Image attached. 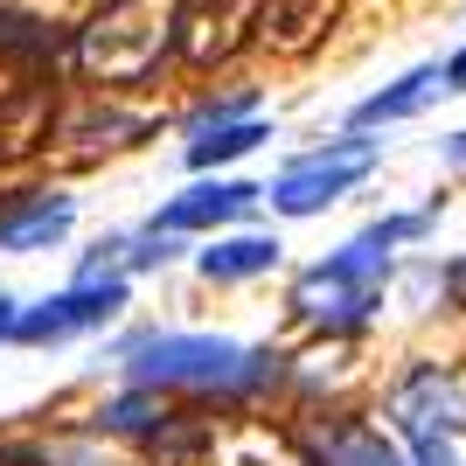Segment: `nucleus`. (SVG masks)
<instances>
[{
    "label": "nucleus",
    "instance_id": "1",
    "mask_svg": "<svg viewBox=\"0 0 466 466\" xmlns=\"http://www.w3.org/2000/svg\"><path fill=\"white\" fill-rule=\"evenodd\" d=\"M425 237V216H390V223H370L362 237H349L341 251H328L320 265L299 272L292 286V313L320 334H355L362 320L376 313L383 299V279H390V251Z\"/></svg>",
    "mask_w": 466,
    "mask_h": 466
},
{
    "label": "nucleus",
    "instance_id": "2",
    "mask_svg": "<svg viewBox=\"0 0 466 466\" xmlns=\"http://www.w3.org/2000/svg\"><path fill=\"white\" fill-rule=\"evenodd\" d=\"M272 349H244L223 334H139L126 341V376L147 390H202V397H258L279 383Z\"/></svg>",
    "mask_w": 466,
    "mask_h": 466
},
{
    "label": "nucleus",
    "instance_id": "3",
    "mask_svg": "<svg viewBox=\"0 0 466 466\" xmlns=\"http://www.w3.org/2000/svg\"><path fill=\"white\" fill-rule=\"evenodd\" d=\"M181 0H105L77 28V63L97 84H139L154 77L160 56L175 49Z\"/></svg>",
    "mask_w": 466,
    "mask_h": 466
},
{
    "label": "nucleus",
    "instance_id": "4",
    "mask_svg": "<svg viewBox=\"0 0 466 466\" xmlns=\"http://www.w3.org/2000/svg\"><path fill=\"white\" fill-rule=\"evenodd\" d=\"M370 167H376V139H328L320 154H307V160H292L286 175L272 181V209L279 216H320L328 202H341L349 188H362L370 181Z\"/></svg>",
    "mask_w": 466,
    "mask_h": 466
},
{
    "label": "nucleus",
    "instance_id": "5",
    "mask_svg": "<svg viewBox=\"0 0 466 466\" xmlns=\"http://www.w3.org/2000/svg\"><path fill=\"white\" fill-rule=\"evenodd\" d=\"M118 307H126V272L77 279V286L49 292L42 307H21V313H15V334H7V341L49 349V341H70V334H91V328H105V320H112Z\"/></svg>",
    "mask_w": 466,
    "mask_h": 466
},
{
    "label": "nucleus",
    "instance_id": "6",
    "mask_svg": "<svg viewBox=\"0 0 466 466\" xmlns=\"http://www.w3.org/2000/svg\"><path fill=\"white\" fill-rule=\"evenodd\" d=\"M258 21H265V0H181L175 56L195 63V70H216L258 35Z\"/></svg>",
    "mask_w": 466,
    "mask_h": 466
},
{
    "label": "nucleus",
    "instance_id": "7",
    "mask_svg": "<svg viewBox=\"0 0 466 466\" xmlns=\"http://www.w3.org/2000/svg\"><path fill=\"white\" fill-rule=\"evenodd\" d=\"M390 418H397L410 439H452V431L466 425V390H460V376H446L439 362L410 370L404 383H397V397H390Z\"/></svg>",
    "mask_w": 466,
    "mask_h": 466
},
{
    "label": "nucleus",
    "instance_id": "8",
    "mask_svg": "<svg viewBox=\"0 0 466 466\" xmlns=\"http://www.w3.org/2000/svg\"><path fill=\"white\" fill-rule=\"evenodd\" d=\"M265 188H251V181H195L188 195H175L167 209L154 216V230H175V237H188V230H223V223H237V216H251V202Z\"/></svg>",
    "mask_w": 466,
    "mask_h": 466
},
{
    "label": "nucleus",
    "instance_id": "9",
    "mask_svg": "<svg viewBox=\"0 0 466 466\" xmlns=\"http://www.w3.org/2000/svg\"><path fill=\"white\" fill-rule=\"evenodd\" d=\"M70 223H77L70 195H28L15 209H0V251H49L70 237Z\"/></svg>",
    "mask_w": 466,
    "mask_h": 466
},
{
    "label": "nucleus",
    "instance_id": "10",
    "mask_svg": "<svg viewBox=\"0 0 466 466\" xmlns=\"http://www.w3.org/2000/svg\"><path fill=\"white\" fill-rule=\"evenodd\" d=\"M334 15H341V0H265L258 35L272 42L279 56H307L313 42L334 28Z\"/></svg>",
    "mask_w": 466,
    "mask_h": 466
},
{
    "label": "nucleus",
    "instance_id": "11",
    "mask_svg": "<svg viewBox=\"0 0 466 466\" xmlns=\"http://www.w3.org/2000/svg\"><path fill=\"white\" fill-rule=\"evenodd\" d=\"M272 139V126L265 118H216V126H195V139H188V167L195 175H216V167H230V160H244V154H258Z\"/></svg>",
    "mask_w": 466,
    "mask_h": 466
},
{
    "label": "nucleus",
    "instance_id": "12",
    "mask_svg": "<svg viewBox=\"0 0 466 466\" xmlns=\"http://www.w3.org/2000/svg\"><path fill=\"white\" fill-rule=\"evenodd\" d=\"M446 91V77H439V63H425V70H410V77H397L390 91H376V97H362L355 105V133H370V126H397V118H410V112H425L431 97Z\"/></svg>",
    "mask_w": 466,
    "mask_h": 466
},
{
    "label": "nucleus",
    "instance_id": "13",
    "mask_svg": "<svg viewBox=\"0 0 466 466\" xmlns=\"http://www.w3.org/2000/svg\"><path fill=\"white\" fill-rule=\"evenodd\" d=\"M195 265H202V279H209V286H237V279H258V272H272V265H279V237H265V230L216 237Z\"/></svg>",
    "mask_w": 466,
    "mask_h": 466
},
{
    "label": "nucleus",
    "instance_id": "14",
    "mask_svg": "<svg viewBox=\"0 0 466 466\" xmlns=\"http://www.w3.org/2000/svg\"><path fill=\"white\" fill-rule=\"evenodd\" d=\"M56 56H63L56 21L28 15V7H0V63H15V70H49Z\"/></svg>",
    "mask_w": 466,
    "mask_h": 466
},
{
    "label": "nucleus",
    "instance_id": "15",
    "mask_svg": "<svg viewBox=\"0 0 466 466\" xmlns=\"http://www.w3.org/2000/svg\"><path fill=\"white\" fill-rule=\"evenodd\" d=\"M97 431H126V439H160V431H167V404H160V390L133 383L126 397H118V404L97 410Z\"/></svg>",
    "mask_w": 466,
    "mask_h": 466
},
{
    "label": "nucleus",
    "instance_id": "16",
    "mask_svg": "<svg viewBox=\"0 0 466 466\" xmlns=\"http://www.w3.org/2000/svg\"><path fill=\"white\" fill-rule=\"evenodd\" d=\"M328 466H404V460H397V446H383L376 431H349V439H334Z\"/></svg>",
    "mask_w": 466,
    "mask_h": 466
},
{
    "label": "nucleus",
    "instance_id": "17",
    "mask_svg": "<svg viewBox=\"0 0 466 466\" xmlns=\"http://www.w3.org/2000/svg\"><path fill=\"white\" fill-rule=\"evenodd\" d=\"M97 7H105V0H42V7H28V15H42V21H70V28H84V21L97 15Z\"/></svg>",
    "mask_w": 466,
    "mask_h": 466
},
{
    "label": "nucleus",
    "instance_id": "18",
    "mask_svg": "<svg viewBox=\"0 0 466 466\" xmlns=\"http://www.w3.org/2000/svg\"><path fill=\"white\" fill-rule=\"evenodd\" d=\"M410 446H418L410 466H460V460H452V439H410Z\"/></svg>",
    "mask_w": 466,
    "mask_h": 466
},
{
    "label": "nucleus",
    "instance_id": "19",
    "mask_svg": "<svg viewBox=\"0 0 466 466\" xmlns=\"http://www.w3.org/2000/svg\"><path fill=\"white\" fill-rule=\"evenodd\" d=\"M439 77H446V91H466V49L452 63H439Z\"/></svg>",
    "mask_w": 466,
    "mask_h": 466
},
{
    "label": "nucleus",
    "instance_id": "20",
    "mask_svg": "<svg viewBox=\"0 0 466 466\" xmlns=\"http://www.w3.org/2000/svg\"><path fill=\"white\" fill-rule=\"evenodd\" d=\"M15 313H21V307H15V299H7V292H0V341L15 334Z\"/></svg>",
    "mask_w": 466,
    "mask_h": 466
},
{
    "label": "nucleus",
    "instance_id": "21",
    "mask_svg": "<svg viewBox=\"0 0 466 466\" xmlns=\"http://www.w3.org/2000/svg\"><path fill=\"white\" fill-rule=\"evenodd\" d=\"M452 167H466V133H460V139H452Z\"/></svg>",
    "mask_w": 466,
    "mask_h": 466
}]
</instances>
